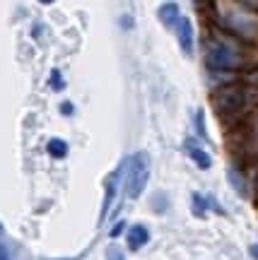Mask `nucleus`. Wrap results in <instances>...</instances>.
<instances>
[{
    "mask_svg": "<svg viewBox=\"0 0 258 260\" xmlns=\"http://www.w3.org/2000/svg\"><path fill=\"white\" fill-rule=\"evenodd\" d=\"M106 260H126V258H123V251H121L119 246H109V251H106Z\"/></svg>",
    "mask_w": 258,
    "mask_h": 260,
    "instance_id": "1a4fd4ad",
    "label": "nucleus"
},
{
    "mask_svg": "<svg viewBox=\"0 0 258 260\" xmlns=\"http://www.w3.org/2000/svg\"><path fill=\"white\" fill-rule=\"evenodd\" d=\"M148 239H150L148 229H145L142 224H135V226L128 232V248L130 251H140V248L148 243Z\"/></svg>",
    "mask_w": 258,
    "mask_h": 260,
    "instance_id": "39448f33",
    "label": "nucleus"
},
{
    "mask_svg": "<svg viewBox=\"0 0 258 260\" xmlns=\"http://www.w3.org/2000/svg\"><path fill=\"white\" fill-rule=\"evenodd\" d=\"M256 104H258V84H249V82L224 84L222 89H217L212 94L215 113L220 116L222 121L239 118L246 111H251Z\"/></svg>",
    "mask_w": 258,
    "mask_h": 260,
    "instance_id": "f257e3e1",
    "label": "nucleus"
},
{
    "mask_svg": "<svg viewBox=\"0 0 258 260\" xmlns=\"http://www.w3.org/2000/svg\"><path fill=\"white\" fill-rule=\"evenodd\" d=\"M186 147H188V157L193 159V161H195V164H198V167H200V169H210L212 159H210V154H208L205 149L195 147V145H193V142H191V140L186 142Z\"/></svg>",
    "mask_w": 258,
    "mask_h": 260,
    "instance_id": "0eeeda50",
    "label": "nucleus"
},
{
    "mask_svg": "<svg viewBox=\"0 0 258 260\" xmlns=\"http://www.w3.org/2000/svg\"><path fill=\"white\" fill-rule=\"evenodd\" d=\"M61 111H63V113H70V111H73V106H70L68 102H63V104H61Z\"/></svg>",
    "mask_w": 258,
    "mask_h": 260,
    "instance_id": "f8f14e48",
    "label": "nucleus"
},
{
    "mask_svg": "<svg viewBox=\"0 0 258 260\" xmlns=\"http://www.w3.org/2000/svg\"><path fill=\"white\" fill-rule=\"evenodd\" d=\"M51 82H53V89H61V87H63V80H61V73H58V70H53Z\"/></svg>",
    "mask_w": 258,
    "mask_h": 260,
    "instance_id": "9d476101",
    "label": "nucleus"
},
{
    "mask_svg": "<svg viewBox=\"0 0 258 260\" xmlns=\"http://www.w3.org/2000/svg\"><path fill=\"white\" fill-rule=\"evenodd\" d=\"M150 178V157L145 152L133 154L126 164V193L128 198H140Z\"/></svg>",
    "mask_w": 258,
    "mask_h": 260,
    "instance_id": "7ed1b4c3",
    "label": "nucleus"
},
{
    "mask_svg": "<svg viewBox=\"0 0 258 260\" xmlns=\"http://www.w3.org/2000/svg\"><path fill=\"white\" fill-rule=\"evenodd\" d=\"M41 5H51V3H55V0H39Z\"/></svg>",
    "mask_w": 258,
    "mask_h": 260,
    "instance_id": "2eb2a0df",
    "label": "nucleus"
},
{
    "mask_svg": "<svg viewBox=\"0 0 258 260\" xmlns=\"http://www.w3.org/2000/svg\"><path fill=\"white\" fill-rule=\"evenodd\" d=\"M239 3H244L246 8H251V10H256L258 12V0H239Z\"/></svg>",
    "mask_w": 258,
    "mask_h": 260,
    "instance_id": "9b49d317",
    "label": "nucleus"
},
{
    "mask_svg": "<svg viewBox=\"0 0 258 260\" xmlns=\"http://www.w3.org/2000/svg\"><path fill=\"white\" fill-rule=\"evenodd\" d=\"M205 65L210 70H239L244 65V53L227 39H208Z\"/></svg>",
    "mask_w": 258,
    "mask_h": 260,
    "instance_id": "f03ea898",
    "label": "nucleus"
},
{
    "mask_svg": "<svg viewBox=\"0 0 258 260\" xmlns=\"http://www.w3.org/2000/svg\"><path fill=\"white\" fill-rule=\"evenodd\" d=\"M251 255L258 260V246H251Z\"/></svg>",
    "mask_w": 258,
    "mask_h": 260,
    "instance_id": "4468645a",
    "label": "nucleus"
},
{
    "mask_svg": "<svg viewBox=\"0 0 258 260\" xmlns=\"http://www.w3.org/2000/svg\"><path fill=\"white\" fill-rule=\"evenodd\" d=\"M159 19H162V24H166V27L179 24V19H181L179 5H176V3H164V5L159 8Z\"/></svg>",
    "mask_w": 258,
    "mask_h": 260,
    "instance_id": "423d86ee",
    "label": "nucleus"
},
{
    "mask_svg": "<svg viewBox=\"0 0 258 260\" xmlns=\"http://www.w3.org/2000/svg\"><path fill=\"white\" fill-rule=\"evenodd\" d=\"M0 260H10V258H8V251H5L3 246H0Z\"/></svg>",
    "mask_w": 258,
    "mask_h": 260,
    "instance_id": "ddd939ff",
    "label": "nucleus"
},
{
    "mask_svg": "<svg viewBox=\"0 0 258 260\" xmlns=\"http://www.w3.org/2000/svg\"><path fill=\"white\" fill-rule=\"evenodd\" d=\"M48 154L55 159H63L68 154V142H63V140H58V138L48 140Z\"/></svg>",
    "mask_w": 258,
    "mask_h": 260,
    "instance_id": "6e6552de",
    "label": "nucleus"
},
{
    "mask_svg": "<svg viewBox=\"0 0 258 260\" xmlns=\"http://www.w3.org/2000/svg\"><path fill=\"white\" fill-rule=\"evenodd\" d=\"M176 34H179V44H181V51L186 56L193 53V24L188 17H181L179 24H176Z\"/></svg>",
    "mask_w": 258,
    "mask_h": 260,
    "instance_id": "20e7f679",
    "label": "nucleus"
}]
</instances>
